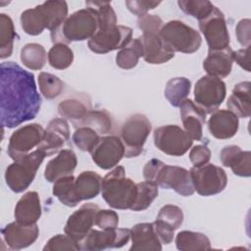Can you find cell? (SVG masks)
<instances>
[{
	"instance_id": "cell-1",
	"label": "cell",
	"mask_w": 251,
	"mask_h": 251,
	"mask_svg": "<svg viewBox=\"0 0 251 251\" xmlns=\"http://www.w3.org/2000/svg\"><path fill=\"white\" fill-rule=\"evenodd\" d=\"M0 75L2 127L13 128L34 119L42 102L34 75L15 62H3Z\"/></svg>"
},
{
	"instance_id": "cell-2",
	"label": "cell",
	"mask_w": 251,
	"mask_h": 251,
	"mask_svg": "<svg viewBox=\"0 0 251 251\" xmlns=\"http://www.w3.org/2000/svg\"><path fill=\"white\" fill-rule=\"evenodd\" d=\"M143 177L162 188L173 189L181 196H191L195 191L188 170L167 165L157 159H151L145 164Z\"/></svg>"
},
{
	"instance_id": "cell-3",
	"label": "cell",
	"mask_w": 251,
	"mask_h": 251,
	"mask_svg": "<svg viewBox=\"0 0 251 251\" xmlns=\"http://www.w3.org/2000/svg\"><path fill=\"white\" fill-rule=\"evenodd\" d=\"M98 25L97 11L86 6L71 14L58 28L51 31V40L54 44L89 40L97 32Z\"/></svg>"
},
{
	"instance_id": "cell-4",
	"label": "cell",
	"mask_w": 251,
	"mask_h": 251,
	"mask_svg": "<svg viewBox=\"0 0 251 251\" xmlns=\"http://www.w3.org/2000/svg\"><path fill=\"white\" fill-rule=\"evenodd\" d=\"M136 191V183L126 176L123 166H117L102 178V197L114 209H130L135 201Z\"/></svg>"
},
{
	"instance_id": "cell-5",
	"label": "cell",
	"mask_w": 251,
	"mask_h": 251,
	"mask_svg": "<svg viewBox=\"0 0 251 251\" xmlns=\"http://www.w3.org/2000/svg\"><path fill=\"white\" fill-rule=\"evenodd\" d=\"M46 157L45 153L36 149L27 155L15 160L5 172V180L8 187L20 193L25 191L33 181L36 172Z\"/></svg>"
},
{
	"instance_id": "cell-6",
	"label": "cell",
	"mask_w": 251,
	"mask_h": 251,
	"mask_svg": "<svg viewBox=\"0 0 251 251\" xmlns=\"http://www.w3.org/2000/svg\"><path fill=\"white\" fill-rule=\"evenodd\" d=\"M159 34L174 52L191 54L196 52L202 43L201 35L196 29L176 20L165 24Z\"/></svg>"
},
{
	"instance_id": "cell-7",
	"label": "cell",
	"mask_w": 251,
	"mask_h": 251,
	"mask_svg": "<svg viewBox=\"0 0 251 251\" xmlns=\"http://www.w3.org/2000/svg\"><path fill=\"white\" fill-rule=\"evenodd\" d=\"M151 129V123L143 114H134L126 120L121 128V140L125 146L126 158H133L141 154Z\"/></svg>"
},
{
	"instance_id": "cell-8",
	"label": "cell",
	"mask_w": 251,
	"mask_h": 251,
	"mask_svg": "<svg viewBox=\"0 0 251 251\" xmlns=\"http://www.w3.org/2000/svg\"><path fill=\"white\" fill-rule=\"evenodd\" d=\"M132 39V29L128 26L110 24L98 26L97 32L88 40V48L97 54H106L126 47Z\"/></svg>"
},
{
	"instance_id": "cell-9",
	"label": "cell",
	"mask_w": 251,
	"mask_h": 251,
	"mask_svg": "<svg viewBox=\"0 0 251 251\" xmlns=\"http://www.w3.org/2000/svg\"><path fill=\"white\" fill-rule=\"evenodd\" d=\"M190 175L195 191L201 196H212L222 192L227 184L226 172L214 164L192 167Z\"/></svg>"
},
{
	"instance_id": "cell-10",
	"label": "cell",
	"mask_w": 251,
	"mask_h": 251,
	"mask_svg": "<svg viewBox=\"0 0 251 251\" xmlns=\"http://www.w3.org/2000/svg\"><path fill=\"white\" fill-rule=\"evenodd\" d=\"M154 144L163 153L170 156H182L192 146V139L176 125H167L155 128Z\"/></svg>"
},
{
	"instance_id": "cell-11",
	"label": "cell",
	"mask_w": 251,
	"mask_h": 251,
	"mask_svg": "<svg viewBox=\"0 0 251 251\" xmlns=\"http://www.w3.org/2000/svg\"><path fill=\"white\" fill-rule=\"evenodd\" d=\"M226 94V83L218 77L204 75L198 79L194 87L196 105L206 114H212L224 102Z\"/></svg>"
},
{
	"instance_id": "cell-12",
	"label": "cell",
	"mask_w": 251,
	"mask_h": 251,
	"mask_svg": "<svg viewBox=\"0 0 251 251\" xmlns=\"http://www.w3.org/2000/svg\"><path fill=\"white\" fill-rule=\"evenodd\" d=\"M209 51H218L229 47V34L223 12L215 6L212 13L205 19L198 21Z\"/></svg>"
},
{
	"instance_id": "cell-13",
	"label": "cell",
	"mask_w": 251,
	"mask_h": 251,
	"mask_svg": "<svg viewBox=\"0 0 251 251\" xmlns=\"http://www.w3.org/2000/svg\"><path fill=\"white\" fill-rule=\"evenodd\" d=\"M130 238V229H93L91 228L86 236L79 242L80 250L99 251L108 248H121L125 246Z\"/></svg>"
},
{
	"instance_id": "cell-14",
	"label": "cell",
	"mask_w": 251,
	"mask_h": 251,
	"mask_svg": "<svg viewBox=\"0 0 251 251\" xmlns=\"http://www.w3.org/2000/svg\"><path fill=\"white\" fill-rule=\"evenodd\" d=\"M45 129L38 124H29L14 131L9 139L7 153L11 159L18 160L41 142Z\"/></svg>"
},
{
	"instance_id": "cell-15",
	"label": "cell",
	"mask_w": 251,
	"mask_h": 251,
	"mask_svg": "<svg viewBox=\"0 0 251 251\" xmlns=\"http://www.w3.org/2000/svg\"><path fill=\"white\" fill-rule=\"evenodd\" d=\"M92 161L102 170L116 167L125 157V146L119 136H101L94 148L89 152Z\"/></svg>"
},
{
	"instance_id": "cell-16",
	"label": "cell",
	"mask_w": 251,
	"mask_h": 251,
	"mask_svg": "<svg viewBox=\"0 0 251 251\" xmlns=\"http://www.w3.org/2000/svg\"><path fill=\"white\" fill-rule=\"evenodd\" d=\"M99 209V206L94 203H85L69 217L64 230L77 245L95 226V218Z\"/></svg>"
},
{
	"instance_id": "cell-17",
	"label": "cell",
	"mask_w": 251,
	"mask_h": 251,
	"mask_svg": "<svg viewBox=\"0 0 251 251\" xmlns=\"http://www.w3.org/2000/svg\"><path fill=\"white\" fill-rule=\"evenodd\" d=\"M70 139V127L65 119H53L49 122L43 138L37 149L45 153L46 156L60 152Z\"/></svg>"
},
{
	"instance_id": "cell-18",
	"label": "cell",
	"mask_w": 251,
	"mask_h": 251,
	"mask_svg": "<svg viewBox=\"0 0 251 251\" xmlns=\"http://www.w3.org/2000/svg\"><path fill=\"white\" fill-rule=\"evenodd\" d=\"M3 240L13 250H21L31 245L38 237L39 228L35 224L22 225L18 222L8 224L1 230Z\"/></svg>"
},
{
	"instance_id": "cell-19",
	"label": "cell",
	"mask_w": 251,
	"mask_h": 251,
	"mask_svg": "<svg viewBox=\"0 0 251 251\" xmlns=\"http://www.w3.org/2000/svg\"><path fill=\"white\" fill-rule=\"evenodd\" d=\"M143 49V59L151 65H161L174 58L175 52L164 42L159 33L146 32L139 36Z\"/></svg>"
},
{
	"instance_id": "cell-20",
	"label": "cell",
	"mask_w": 251,
	"mask_h": 251,
	"mask_svg": "<svg viewBox=\"0 0 251 251\" xmlns=\"http://www.w3.org/2000/svg\"><path fill=\"white\" fill-rule=\"evenodd\" d=\"M178 107L184 131L192 140H200L203 135V126L206 122L205 111L187 98Z\"/></svg>"
},
{
	"instance_id": "cell-21",
	"label": "cell",
	"mask_w": 251,
	"mask_h": 251,
	"mask_svg": "<svg viewBox=\"0 0 251 251\" xmlns=\"http://www.w3.org/2000/svg\"><path fill=\"white\" fill-rule=\"evenodd\" d=\"M220 159L222 164L230 168L234 175L244 177L251 176L250 151H243L237 145L225 146L221 151Z\"/></svg>"
},
{
	"instance_id": "cell-22",
	"label": "cell",
	"mask_w": 251,
	"mask_h": 251,
	"mask_svg": "<svg viewBox=\"0 0 251 251\" xmlns=\"http://www.w3.org/2000/svg\"><path fill=\"white\" fill-rule=\"evenodd\" d=\"M238 118L229 110H216L208 121L210 133L218 139H228L238 130Z\"/></svg>"
},
{
	"instance_id": "cell-23",
	"label": "cell",
	"mask_w": 251,
	"mask_h": 251,
	"mask_svg": "<svg viewBox=\"0 0 251 251\" xmlns=\"http://www.w3.org/2000/svg\"><path fill=\"white\" fill-rule=\"evenodd\" d=\"M77 164L76 156L71 149H62L59 154L50 160L44 170V177L49 182L73 175Z\"/></svg>"
},
{
	"instance_id": "cell-24",
	"label": "cell",
	"mask_w": 251,
	"mask_h": 251,
	"mask_svg": "<svg viewBox=\"0 0 251 251\" xmlns=\"http://www.w3.org/2000/svg\"><path fill=\"white\" fill-rule=\"evenodd\" d=\"M16 222L22 225L35 224L41 216V205L39 195L36 191L25 193L17 202L15 207Z\"/></svg>"
},
{
	"instance_id": "cell-25",
	"label": "cell",
	"mask_w": 251,
	"mask_h": 251,
	"mask_svg": "<svg viewBox=\"0 0 251 251\" xmlns=\"http://www.w3.org/2000/svg\"><path fill=\"white\" fill-rule=\"evenodd\" d=\"M233 51L230 47L218 51H209L203 62V69L208 75L218 78L226 77L232 69Z\"/></svg>"
},
{
	"instance_id": "cell-26",
	"label": "cell",
	"mask_w": 251,
	"mask_h": 251,
	"mask_svg": "<svg viewBox=\"0 0 251 251\" xmlns=\"http://www.w3.org/2000/svg\"><path fill=\"white\" fill-rule=\"evenodd\" d=\"M132 250H162V243L155 231L153 223H140L130 229Z\"/></svg>"
},
{
	"instance_id": "cell-27",
	"label": "cell",
	"mask_w": 251,
	"mask_h": 251,
	"mask_svg": "<svg viewBox=\"0 0 251 251\" xmlns=\"http://www.w3.org/2000/svg\"><path fill=\"white\" fill-rule=\"evenodd\" d=\"M45 28L53 31L68 18V4L66 1L51 0L36 6Z\"/></svg>"
},
{
	"instance_id": "cell-28",
	"label": "cell",
	"mask_w": 251,
	"mask_h": 251,
	"mask_svg": "<svg viewBox=\"0 0 251 251\" xmlns=\"http://www.w3.org/2000/svg\"><path fill=\"white\" fill-rule=\"evenodd\" d=\"M250 82L242 81L234 85L232 93L227 98L226 106L237 118H249L251 115Z\"/></svg>"
},
{
	"instance_id": "cell-29",
	"label": "cell",
	"mask_w": 251,
	"mask_h": 251,
	"mask_svg": "<svg viewBox=\"0 0 251 251\" xmlns=\"http://www.w3.org/2000/svg\"><path fill=\"white\" fill-rule=\"evenodd\" d=\"M102 177L93 171L81 172L75 180V189L79 201L96 197L101 190Z\"/></svg>"
},
{
	"instance_id": "cell-30",
	"label": "cell",
	"mask_w": 251,
	"mask_h": 251,
	"mask_svg": "<svg viewBox=\"0 0 251 251\" xmlns=\"http://www.w3.org/2000/svg\"><path fill=\"white\" fill-rule=\"evenodd\" d=\"M77 127H90L98 134H107L112 130L113 121L110 114L106 110H90L78 122L73 124Z\"/></svg>"
},
{
	"instance_id": "cell-31",
	"label": "cell",
	"mask_w": 251,
	"mask_h": 251,
	"mask_svg": "<svg viewBox=\"0 0 251 251\" xmlns=\"http://www.w3.org/2000/svg\"><path fill=\"white\" fill-rule=\"evenodd\" d=\"M176 246L180 251H198L211 249V242L206 234L182 230L176 236Z\"/></svg>"
},
{
	"instance_id": "cell-32",
	"label": "cell",
	"mask_w": 251,
	"mask_h": 251,
	"mask_svg": "<svg viewBox=\"0 0 251 251\" xmlns=\"http://www.w3.org/2000/svg\"><path fill=\"white\" fill-rule=\"evenodd\" d=\"M91 110L89 102H85L77 97H72L65 99L58 105V113L61 117L68 119L75 124L81 120L88 111Z\"/></svg>"
},
{
	"instance_id": "cell-33",
	"label": "cell",
	"mask_w": 251,
	"mask_h": 251,
	"mask_svg": "<svg viewBox=\"0 0 251 251\" xmlns=\"http://www.w3.org/2000/svg\"><path fill=\"white\" fill-rule=\"evenodd\" d=\"M75 178L71 175L57 179L53 185V195L68 207H75L80 202L75 193Z\"/></svg>"
},
{
	"instance_id": "cell-34",
	"label": "cell",
	"mask_w": 251,
	"mask_h": 251,
	"mask_svg": "<svg viewBox=\"0 0 251 251\" xmlns=\"http://www.w3.org/2000/svg\"><path fill=\"white\" fill-rule=\"evenodd\" d=\"M191 82L186 77H175L170 79L165 88V97L174 107H178L186 99L190 92Z\"/></svg>"
},
{
	"instance_id": "cell-35",
	"label": "cell",
	"mask_w": 251,
	"mask_h": 251,
	"mask_svg": "<svg viewBox=\"0 0 251 251\" xmlns=\"http://www.w3.org/2000/svg\"><path fill=\"white\" fill-rule=\"evenodd\" d=\"M142 56V44L139 37H137L131 39L126 47L118 52L116 56V64L124 70H130L137 65L139 58Z\"/></svg>"
},
{
	"instance_id": "cell-36",
	"label": "cell",
	"mask_w": 251,
	"mask_h": 251,
	"mask_svg": "<svg viewBox=\"0 0 251 251\" xmlns=\"http://www.w3.org/2000/svg\"><path fill=\"white\" fill-rule=\"evenodd\" d=\"M46 51L41 44L27 43L21 49V61L29 70H41L46 63Z\"/></svg>"
},
{
	"instance_id": "cell-37",
	"label": "cell",
	"mask_w": 251,
	"mask_h": 251,
	"mask_svg": "<svg viewBox=\"0 0 251 251\" xmlns=\"http://www.w3.org/2000/svg\"><path fill=\"white\" fill-rule=\"evenodd\" d=\"M17 34L14 23L10 16L0 14V58L5 59L12 55L14 40Z\"/></svg>"
},
{
	"instance_id": "cell-38",
	"label": "cell",
	"mask_w": 251,
	"mask_h": 251,
	"mask_svg": "<svg viewBox=\"0 0 251 251\" xmlns=\"http://www.w3.org/2000/svg\"><path fill=\"white\" fill-rule=\"evenodd\" d=\"M136 197L130 210L143 211L147 209L157 198L159 190L158 185L150 181H141L136 183Z\"/></svg>"
},
{
	"instance_id": "cell-39",
	"label": "cell",
	"mask_w": 251,
	"mask_h": 251,
	"mask_svg": "<svg viewBox=\"0 0 251 251\" xmlns=\"http://www.w3.org/2000/svg\"><path fill=\"white\" fill-rule=\"evenodd\" d=\"M49 65L57 70L69 68L74 61L73 50L64 43L54 44L47 54Z\"/></svg>"
},
{
	"instance_id": "cell-40",
	"label": "cell",
	"mask_w": 251,
	"mask_h": 251,
	"mask_svg": "<svg viewBox=\"0 0 251 251\" xmlns=\"http://www.w3.org/2000/svg\"><path fill=\"white\" fill-rule=\"evenodd\" d=\"M38 85L41 94L47 99H54L64 90V82L55 75L41 72L38 75Z\"/></svg>"
},
{
	"instance_id": "cell-41",
	"label": "cell",
	"mask_w": 251,
	"mask_h": 251,
	"mask_svg": "<svg viewBox=\"0 0 251 251\" xmlns=\"http://www.w3.org/2000/svg\"><path fill=\"white\" fill-rule=\"evenodd\" d=\"M177 5L183 13L197 19L198 21L208 17L215 8L210 1L206 0H180L177 1Z\"/></svg>"
},
{
	"instance_id": "cell-42",
	"label": "cell",
	"mask_w": 251,
	"mask_h": 251,
	"mask_svg": "<svg viewBox=\"0 0 251 251\" xmlns=\"http://www.w3.org/2000/svg\"><path fill=\"white\" fill-rule=\"evenodd\" d=\"M20 21L22 28L29 35H38L45 29V25L36 7L25 10L21 14Z\"/></svg>"
},
{
	"instance_id": "cell-43",
	"label": "cell",
	"mask_w": 251,
	"mask_h": 251,
	"mask_svg": "<svg viewBox=\"0 0 251 251\" xmlns=\"http://www.w3.org/2000/svg\"><path fill=\"white\" fill-rule=\"evenodd\" d=\"M100 135L90 127H77L73 134L75 145L84 152H90L100 139Z\"/></svg>"
},
{
	"instance_id": "cell-44",
	"label": "cell",
	"mask_w": 251,
	"mask_h": 251,
	"mask_svg": "<svg viewBox=\"0 0 251 251\" xmlns=\"http://www.w3.org/2000/svg\"><path fill=\"white\" fill-rule=\"evenodd\" d=\"M156 220L161 221L162 223L170 226L172 229L176 230L182 225L183 212L179 207L168 204L160 209Z\"/></svg>"
},
{
	"instance_id": "cell-45",
	"label": "cell",
	"mask_w": 251,
	"mask_h": 251,
	"mask_svg": "<svg viewBox=\"0 0 251 251\" xmlns=\"http://www.w3.org/2000/svg\"><path fill=\"white\" fill-rule=\"evenodd\" d=\"M44 251L80 250L79 246L67 234H57L51 237L43 247Z\"/></svg>"
},
{
	"instance_id": "cell-46",
	"label": "cell",
	"mask_w": 251,
	"mask_h": 251,
	"mask_svg": "<svg viewBox=\"0 0 251 251\" xmlns=\"http://www.w3.org/2000/svg\"><path fill=\"white\" fill-rule=\"evenodd\" d=\"M119 225V216L113 210L99 209L95 218V226L101 229L117 228Z\"/></svg>"
},
{
	"instance_id": "cell-47",
	"label": "cell",
	"mask_w": 251,
	"mask_h": 251,
	"mask_svg": "<svg viewBox=\"0 0 251 251\" xmlns=\"http://www.w3.org/2000/svg\"><path fill=\"white\" fill-rule=\"evenodd\" d=\"M164 25L162 19L156 15L146 14L139 17L137 20V26L142 30L143 33L146 32H156L159 33L162 26Z\"/></svg>"
},
{
	"instance_id": "cell-48",
	"label": "cell",
	"mask_w": 251,
	"mask_h": 251,
	"mask_svg": "<svg viewBox=\"0 0 251 251\" xmlns=\"http://www.w3.org/2000/svg\"><path fill=\"white\" fill-rule=\"evenodd\" d=\"M160 1H144V0H127L126 1V5L127 9L134 15L142 17L147 14L149 10L155 9L158 5H160Z\"/></svg>"
},
{
	"instance_id": "cell-49",
	"label": "cell",
	"mask_w": 251,
	"mask_h": 251,
	"mask_svg": "<svg viewBox=\"0 0 251 251\" xmlns=\"http://www.w3.org/2000/svg\"><path fill=\"white\" fill-rule=\"evenodd\" d=\"M189 159L193 167H201L208 164L211 159V151L205 145L194 146L189 153Z\"/></svg>"
},
{
	"instance_id": "cell-50",
	"label": "cell",
	"mask_w": 251,
	"mask_h": 251,
	"mask_svg": "<svg viewBox=\"0 0 251 251\" xmlns=\"http://www.w3.org/2000/svg\"><path fill=\"white\" fill-rule=\"evenodd\" d=\"M251 22L249 19H243L239 21L236 25V37L238 42L245 47H250V30Z\"/></svg>"
},
{
	"instance_id": "cell-51",
	"label": "cell",
	"mask_w": 251,
	"mask_h": 251,
	"mask_svg": "<svg viewBox=\"0 0 251 251\" xmlns=\"http://www.w3.org/2000/svg\"><path fill=\"white\" fill-rule=\"evenodd\" d=\"M153 226L162 244H170L173 241L175 236L174 229H172L170 226H168L167 225L158 220H156L153 223Z\"/></svg>"
},
{
	"instance_id": "cell-52",
	"label": "cell",
	"mask_w": 251,
	"mask_h": 251,
	"mask_svg": "<svg viewBox=\"0 0 251 251\" xmlns=\"http://www.w3.org/2000/svg\"><path fill=\"white\" fill-rule=\"evenodd\" d=\"M249 51L250 48L246 47L244 49H239L237 51H233L232 58L233 62L235 61L238 66L244 69L246 72H250V60H249Z\"/></svg>"
}]
</instances>
